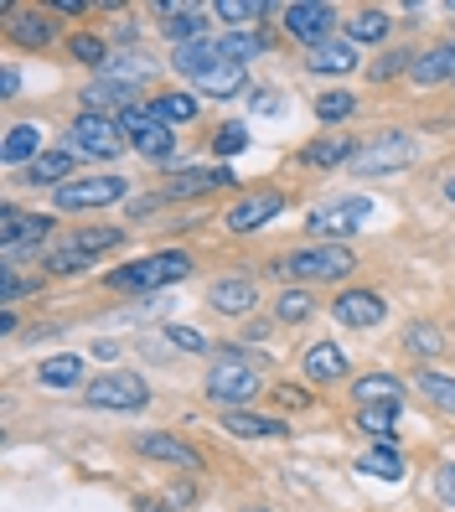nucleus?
Here are the masks:
<instances>
[{"instance_id":"nucleus-21","label":"nucleus","mask_w":455,"mask_h":512,"mask_svg":"<svg viewBox=\"0 0 455 512\" xmlns=\"http://www.w3.org/2000/svg\"><path fill=\"white\" fill-rule=\"evenodd\" d=\"M73 166H78V156H73V150H42V156L32 161V166H26V182H32V187H68L73 182Z\"/></svg>"},{"instance_id":"nucleus-47","label":"nucleus","mask_w":455,"mask_h":512,"mask_svg":"<svg viewBox=\"0 0 455 512\" xmlns=\"http://www.w3.org/2000/svg\"><path fill=\"white\" fill-rule=\"evenodd\" d=\"M414 63H419L414 52H383L378 63L368 68V78H373V83H383V78H399V73H414Z\"/></svg>"},{"instance_id":"nucleus-40","label":"nucleus","mask_w":455,"mask_h":512,"mask_svg":"<svg viewBox=\"0 0 455 512\" xmlns=\"http://www.w3.org/2000/svg\"><path fill=\"white\" fill-rule=\"evenodd\" d=\"M218 52H223V63L249 68L254 57L264 52V37H259V32H228V37H218Z\"/></svg>"},{"instance_id":"nucleus-33","label":"nucleus","mask_w":455,"mask_h":512,"mask_svg":"<svg viewBox=\"0 0 455 512\" xmlns=\"http://www.w3.org/2000/svg\"><path fill=\"white\" fill-rule=\"evenodd\" d=\"M357 471H362V476H378V481H404L399 445H368V450L357 456Z\"/></svg>"},{"instance_id":"nucleus-54","label":"nucleus","mask_w":455,"mask_h":512,"mask_svg":"<svg viewBox=\"0 0 455 512\" xmlns=\"http://www.w3.org/2000/svg\"><path fill=\"white\" fill-rule=\"evenodd\" d=\"M135 507H140V512H166V507H156V502H145V497H140Z\"/></svg>"},{"instance_id":"nucleus-56","label":"nucleus","mask_w":455,"mask_h":512,"mask_svg":"<svg viewBox=\"0 0 455 512\" xmlns=\"http://www.w3.org/2000/svg\"><path fill=\"white\" fill-rule=\"evenodd\" d=\"M249 512H269V507H249Z\"/></svg>"},{"instance_id":"nucleus-5","label":"nucleus","mask_w":455,"mask_h":512,"mask_svg":"<svg viewBox=\"0 0 455 512\" xmlns=\"http://www.w3.org/2000/svg\"><path fill=\"white\" fill-rule=\"evenodd\" d=\"M373 218V197H362V192H347V197H331L321 202L316 213L306 218V228L316 233V244H342V238L362 233Z\"/></svg>"},{"instance_id":"nucleus-18","label":"nucleus","mask_w":455,"mask_h":512,"mask_svg":"<svg viewBox=\"0 0 455 512\" xmlns=\"http://www.w3.org/2000/svg\"><path fill=\"white\" fill-rule=\"evenodd\" d=\"M223 430L238 440H285L290 425L275 414H259V409H223Z\"/></svg>"},{"instance_id":"nucleus-42","label":"nucleus","mask_w":455,"mask_h":512,"mask_svg":"<svg viewBox=\"0 0 455 512\" xmlns=\"http://www.w3.org/2000/svg\"><path fill=\"white\" fill-rule=\"evenodd\" d=\"M357 114V99L347 94V88H326V94L316 99V119L321 125H337V119H352Z\"/></svg>"},{"instance_id":"nucleus-22","label":"nucleus","mask_w":455,"mask_h":512,"mask_svg":"<svg viewBox=\"0 0 455 512\" xmlns=\"http://www.w3.org/2000/svg\"><path fill=\"white\" fill-rule=\"evenodd\" d=\"M362 150V140H347V135H326L316 145L300 150V166H311V171H331V166H352V156Z\"/></svg>"},{"instance_id":"nucleus-25","label":"nucleus","mask_w":455,"mask_h":512,"mask_svg":"<svg viewBox=\"0 0 455 512\" xmlns=\"http://www.w3.org/2000/svg\"><path fill=\"white\" fill-rule=\"evenodd\" d=\"M197 94L207 99H238L249 88V68H238V63H218V68H207L202 78H192Z\"/></svg>"},{"instance_id":"nucleus-26","label":"nucleus","mask_w":455,"mask_h":512,"mask_svg":"<svg viewBox=\"0 0 455 512\" xmlns=\"http://www.w3.org/2000/svg\"><path fill=\"white\" fill-rule=\"evenodd\" d=\"M414 394L430 404L435 414H445V419H455V378L450 373H435V368H419L414 373Z\"/></svg>"},{"instance_id":"nucleus-8","label":"nucleus","mask_w":455,"mask_h":512,"mask_svg":"<svg viewBox=\"0 0 455 512\" xmlns=\"http://www.w3.org/2000/svg\"><path fill=\"white\" fill-rule=\"evenodd\" d=\"M68 150H73V156H83V161H114L119 150H130V140H125V130H119V119L83 109L73 125H68Z\"/></svg>"},{"instance_id":"nucleus-2","label":"nucleus","mask_w":455,"mask_h":512,"mask_svg":"<svg viewBox=\"0 0 455 512\" xmlns=\"http://www.w3.org/2000/svg\"><path fill=\"white\" fill-rule=\"evenodd\" d=\"M275 269L295 285H337L357 269V254L347 244H306V249H290L275 259Z\"/></svg>"},{"instance_id":"nucleus-35","label":"nucleus","mask_w":455,"mask_h":512,"mask_svg":"<svg viewBox=\"0 0 455 512\" xmlns=\"http://www.w3.org/2000/svg\"><path fill=\"white\" fill-rule=\"evenodd\" d=\"M414 83H455V42H440V47H430V52H424L419 57V63H414V73H409Z\"/></svg>"},{"instance_id":"nucleus-48","label":"nucleus","mask_w":455,"mask_h":512,"mask_svg":"<svg viewBox=\"0 0 455 512\" xmlns=\"http://www.w3.org/2000/svg\"><path fill=\"white\" fill-rule=\"evenodd\" d=\"M161 337H166L171 347H181V352H197V357H202V352H212V347H207V337H202L197 326H176V321H171V326H161Z\"/></svg>"},{"instance_id":"nucleus-51","label":"nucleus","mask_w":455,"mask_h":512,"mask_svg":"<svg viewBox=\"0 0 455 512\" xmlns=\"http://www.w3.org/2000/svg\"><path fill=\"white\" fill-rule=\"evenodd\" d=\"M21 94V73H16V63H6L0 68V99H16Z\"/></svg>"},{"instance_id":"nucleus-55","label":"nucleus","mask_w":455,"mask_h":512,"mask_svg":"<svg viewBox=\"0 0 455 512\" xmlns=\"http://www.w3.org/2000/svg\"><path fill=\"white\" fill-rule=\"evenodd\" d=\"M445 197H450V202H455V171H450V176H445Z\"/></svg>"},{"instance_id":"nucleus-49","label":"nucleus","mask_w":455,"mask_h":512,"mask_svg":"<svg viewBox=\"0 0 455 512\" xmlns=\"http://www.w3.org/2000/svg\"><path fill=\"white\" fill-rule=\"evenodd\" d=\"M275 404H280V409H311V394H306L300 383H280V388H275Z\"/></svg>"},{"instance_id":"nucleus-41","label":"nucleus","mask_w":455,"mask_h":512,"mask_svg":"<svg viewBox=\"0 0 455 512\" xmlns=\"http://www.w3.org/2000/svg\"><path fill=\"white\" fill-rule=\"evenodd\" d=\"M47 275H83V269H94V254H83L78 244H63V249H47Z\"/></svg>"},{"instance_id":"nucleus-6","label":"nucleus","mask_w":455,"mask_h":512,"mask_svg":"<svg viewBox=\"0 0 455 512\" xmlns=\"http://www.w3.org/2000/svg\"><path fill=\"white\" fill-rule=\"evenodd\" d=\"M52 238V218L47 213H21L16 202L0 207V259L16 264V259H37V249H47Z\"/></svg>"},{"instance_id":"nucleus-38","label":"nucleus","mask_w":455,"mask_h":512,"mask_svg":"<svg viewBox=\"0 0 455 512\" xmlns=\"http://www.w3.org/2000/svg\"><path fill=\"white\" fill-rule=\"evenodd\" d=\"M388 26H393V21H388V11L362 6V11L347 21V42H352V47H357V42H368V47H373V42H383V37H388Z\"/></svg>"},{"instance_id":"nucleus-46","label":"nucleus","mask_w":455,"mask_h":512,"mask_svg":"<svg viewBox=\"0 0 455 512\" xmlns=\"http://www.w3.org/2000/svg\"><path fill=\"white\" fill-rule=\"evenodd\" d=\"M212 150H218V156H238V150H249V125H244V119H228V125H218V135H212Z\"/></svg>"},{"instance_id":"nucleus-13","label":"nucleus","mask_w":455,"mask_h":512,"mask_svg":"<svg viewBox=\"0 0 455 512\" xmlns=\"http://www.w3.org/2000/svg\"><path fill=\"white\" fill-rule=\"evenodd\" d=\"M135 450L145 461H161V466H176V471H202V450L187 445L181 435H161V430H140L135 435Z\"/></svg>"},{"instance_id":"nucleus-10","label":"nucleus","mask_w":455,"mask_h":512,"mask_svg":"<svg viewBox=\"0 0 455 512\" xmlns=\"http://www.w3.org/2000/svg\"><path fill=\"white\" fill-rule=\"evenodd\" d=\"M414 161H419V140L404 130H388L378 140H362V150L352 156V171L357 176H388V171H409Z\"/></svg>"},{"instance_id":"nucleus-43","label":"nucleus","mask_w":455,"mask_h":512,"mask_svg":"<svg viewBox=\"0 0 455 512\" xmlns=\"http://www.w3.org/2000/svg\"><path fill=\"white\" fill-rule=\"evenodd\" d=\"M21 295H37V275H16V264H0V306H16Z\"/></svg>"},{"instance_id":"nucleus-53","label":"nucleus","mask_w":455,"mask_h":512,"mask_svg":"<svg viewBox=\"0 0 455 512\" xmlns=\"http://www.w3.org/2000/svg\"><path fill=\"white\" fill-rule=\"evenodd\" d=\"M52 11H57V16H83L88 6H83V0H57V6H52Z\"/></svg>"},{"instance_id":"nucleus-36","label":"nucleus","mask_w":455,"mask_h":512,"mask_svg":"<svg viewBox=\"0 0 455 512\" xmlns=\"http://www.w3.org/2000/svg\"><path fill=\"white\" fill-rule=\"evenodd\" d=\"M156 73V63H150L145 52H109V63L99 68V78H114V83H140V78H150Z\"/></svg>"},{"instance_id":"nucleus-23","label":"nucleus","mask_w":455,"mask_h":512,"mask_svg":"<svg viewBox=\"0 0 455 512\" xmlns=\"http://www.w3.org/2000/svg\"><path fill=\"white\" fill-rule=\"evenodd\" d=\"M37 383L52 388V394H73V388L83 383V357H78V352L42 357V363H37Z\"/></svg>"},{"instance_id":"nucleus-50","label":"nucleus","mask_w":455,"mask_h":512,"mask_svg":"<svg viewBox=\"0 0 455 512\" xmlns=\"http://www.w3.org/2000/svg\"><path fill=\"white\" fill-rule=\"evenodd\" d=\"M435 497H440L445 507H455V461L435 471Z\"/></svg>"},{"instance_id":"nucleus-37","label":"nucleus","mask_w":455,"mask_h":512,"mask_svg":"<svg viewBox=\"0 0 455 512\" xmlns=\"http://www.w3.org/2000/svg\"><path fill=\"white\" fill-rule=\"evenodd\" d=\"M311 316H316V295L306 285L280 290V300H275V321L280 326H300V321H311Z\"/></svg>"},{"instance_id":"nucleus-14","label":"nucleus","mask_w":455,"mask_h":512,"mask_svg":"<svg viewBox=\"0 0 455 512\" xmlns=\"http://www.w3.org/2000/svg\"><path fill=\"white\" fill-rule=\"evenodd\" d=\"M285 207H290L285 192H249L244 202L228 207V233H259L264 223H275Z\"/></svg>"},{"instance_id":"nucleus-34","label":"nucleus","mask_w":455,"mask_h":512,"mask_svg":"<svg viewBox=\"0 0 455 512\" xmlns=\"http://www.w3.org/2000/svg\"><path fill=\"white\" fill-rule=\"evenodd\" d=\"M275 11H285V6H275V0H218V6H212V16H223L233 32H249V21L275 16Z\"/></svg>"},{"instance_id":"nucleus-28","label":"nucleus","mask_w":455,"mask_h":512,"mask_svg":"<svg viewBox=\"0 0 455 512\" xmlns=\"http://www.w3.org/2000/svg\"><path fill=\"white\" fill-rule=\"evenodd\" d=\"M42 156V130L37 125H11L6 140H0V161L6 166H32Z\"/></svg>"},{"instance_id":"nucleus-31","label":"nucleus","mask_w":455,"mask_h":512,"mask_svg":"<svg viewBox=\"0 0 455 512\" xmlns=\"http://www.w3.org/2000/svg\"><path fill=\"white\" fill-rule=\"evenodd\" d=\"M150 109H156L161 125H192V119L202 114V104L187 94V88H166V94L150 99Z\"/></svg>"},{"instance_id":"nucleus-7","label":"nucleus","mask_w":455,"mask_h":512,"mask_svg":"<svg viewBox=\"0 0 455 512\" xmlns=\"http://www.w3.org/2000/svg\"><path fill=\"white\" fill-rule=\"evenodd\" d=\"M119 130H125L130 150H140L150 166H171L176 161V135H171V125H161L150 104H130L125 114H119Z\"/></svg>"},{"instance_id":"nucleus-4","label":"nucleus","mask_w":455,"mask_h":512,"mask_svg":"<svg viewBox=\"0 0 455 512\" xmlns=\"http://www.w3.org/2000/svg\"><path fill=\"white\" fill-rule=\"evenodd\" d=\"M83 404L104 414H140L150 404V383L135 368H109L104 378L83 383Z\"/></svg>"},{"instance_id":"nucleus-19","label":"nucleus","mask_w":455,"mask_h":512,"mask_svg":"<svg viewBox=\"0 0 455 512\" xmlns=\"http://www.w3.org/2000/svg\"><path fill=\"white\" fill-rule=\"evenodd\" d=\"M6 37L16 42V47H52L57 42V21H52V11H11V21H6Z\"/></svg>"},{"instance_id":"nucleus-16","label":"nucleus","mask_w":455,"mask_h":512,"mask_svg":"<svg viewBox=\"0 0 455 512\" xmlns=\"http://www.w3.org/2000/svg\"><path fill=\"white\" fill-rule=\"evenodd\" d=\"M156 21H161V32L176 42V47H187V42H207V11L202 6H176V0H161L156 6Z\"/></svg>"},{"instance_id":"nucleus-52","label":"nucleus","mask_w":455,"mask_h":512,"mask_svg":"<svg viewBox=\"0 0 455 512\" xmlns=\"http://www.w3.org/2000/svg\"><path fill=\"white\" fill-rule=\"evenodd\" d=\"M254 114H280V94H275V88H254Z\"/></svg>"},{"instance_id":"nucleus-11","label":"nucleus","mask_w":455,"mask_h":512,"mask_svg":"<svg viewBox=\"0 0 455 512\" xmlns=\"http://www.w3.org/2000/svg\"><path fill=\"white\" fill-rule=\"evenodd\" d=\"M280 16H285V32L295 42H306V47L331 42V26H337V11H331L326 0H290Z\"/></svg>"},{"instance_id":"nucleus-20","label":"nucleus","mask_w":455,"mask_h":512,"mask_svg":"<svg viewBox=\"0 0 455 512\" xmlns=\"http://www.w3.org/2000/svg\"><path fill=\"white\" fill-rule=\"evenodd\" d=\"M404 394H409V388L393 378V373H362V378H352L357 409H368V404H393V409H404Z\"/></svg>"},{"instance_id":"nucleus-29","label":"nucleus","mask_w":455,"mask_h":512,"mask_svg":"<svg viewBox=\"0 0 455 512\" xmlns=\"http://www.w3.org/2000/svg\"><path fill=\"white\" fill-rule=\"evenodd\" d=\"M83 104H88V114H104V109L125 114L135 104V88L130 83H114V78H94V83L83 88Z\"/></svg>"},{"instance_id":"nucleus-17","label":"nucleus","mask_w":455,"mask_h":512,"mask_svg":"<svg viewBox=\"0 0 455 512\" xmlns=\"http://www.w3.org/2000/svg\"><path fill=\"white\" fill-rule=\"evenodd\" d=\"M218 187H238V176L228 166H187V171H171L166 197H207Z\"/></svg>"},{"instance_id":"nucleus-15","label":"nucleus","mask_w":455,"mask_h":512,"mask_svg":"<svg viewBox=\"0 0 455 512\" xmlns=\"http://www.w3.org/2000/svg\"><path fill=\"white\" fill-rule=\"evenodd\" d=\"M207 306L218 316H228V321H238V316H249L259 306V285L249 275H223V280L207 285Z\"/></svg>"},{"instance_id":"nucleus-24","label":"nucleus","mask_w":455,"mask_h":512,"mask_svg":"<svg viewBox=\"0 0 455 512\" xmlns=\"http://www.w3.org/2000/svg\"><path fill=\"white\" fill-rule=\"evenodd\" d=\"M300 363H306V378L311 383H342L347 378V352L337 342H311Z\"/></svg>"},{"instance_id":"nucleus-9","label":"nucleus","mask_w":455,"mask_h":512,"mask_svg":"<svg viewBox=\"0 0 455 512\" xmlns=\"http://www.w3.org/2000/svg\"><path fill=\"white\" fill-rule=\"evenodd\" d=\"M130 197V182L125 176H73L68 187H57L52 202H57V213H99V207H114V202H125Z\"/></svg>"},{"instance_id":"nucleus-27","label":"nucleus","mask_w":455,"mask_h":512,"mask_svg":"<svg viewBox=\"0 0 455 512\" xmlns=\"http://www.w3.org/2000/svg\"><path fill=\"white\" fill-rule=\"evenodd\" d=\"M306 68L311 73H321V78H342V73H352L357 68V47L352 42H321V47H311V57H306Z\"/></svg>"},{"instance_id":"nucleus-12","label":"nucleus","mask_w":455,"mask_h":512,"mask_svg":"<svg viewBox=\"0 0 455 512\" xmlns=\"http://www.w3.org/2000/svg\"><path fill=\"white\" fill-rule=\"evenodd\" d=\"M331 321L347 326V331H373L388 321V300L378 290H342L331 300Z\"/></svg>"},{"instance_id":"nucleus-39","label":"nucleus","mask_w":455,"mask_h":512,"mask_svg":"<svg viewBox=\"0 0 455 512\" xmlns=\"http://www.w3.org/2000/svg\"><path fill=\"white\" fill-rule=\"evenodd\" d=\"M404 352H414V357H440V352H445V331L430 326V321H409V326H404Z\"/></svg>"},{"instance_id":"nucleus-32","label":"nucleus","mask_w":455,"mask_h":512,"mask_svg":"<svg viewBox=\"0 0 455 512\" xmlns=\"http://www.w3.org/2000/svg\"><path fill=\"white\" fill-rule=\"evenodd\" d=\"M399 409L393 404H368V409H357V430L362 435H373V445H399Z\"/></svg>"},{"instance_id":"nucleus-30","label":"nucleus","mask_w":455,"mask_h":512,"mask_svg":"<svg viewBox=\"0 0 455 512\" xmlns=\"http://www.w3.org/2000/svg\"><path fill=\"white\" fill-rule=\"evenodd\" d=\"M223 63V52H218V42H187V47H176L171 52V68L181 73V78H202L207 68H218Z\"/></svg>"},{"instance_id":"nucleus-45","label":"nucleus","mask_w":455,"mask_h":512,"mask_svg":"<svg viewBox=\"0 0 455 512\" xmlns=\"http://www.w3.org/2000/svg\"><path fill=\"white\" fill-rule=\"evenodd\" d=\"M73 244H78L83 254H104V249H119V244H125V228H78Z\"/></svg>"},{"instance_id":"nucleus-3","label":"nucleus","mask_w":455,"mask_h":512,"mask_svg":"<svg viewBox=\"0 0 455 512\" xmlns=\"http://www.w3.org/2000/svg\"><path fill=\"white\" fill-rule=\"evenodd\" d=\"M187 275H192V254L187 249H161V254H145L125 269H114V275H104V285L119 290V295H140V290H166Z\"/></svg>"},{"instance_id":"nucleus-44","label":"nucleus","mask_w":455,"mask_h":512,"mask_svg":"<svg viewBox=\"0 0 455 512\" xmlns=\"http://www.w3.org/2000/svg\"><path fill=\"white\" fill-rule=\"evenodd\" d=\"M68 52H73V63H88L94 73L109 63V47H104V37H94V32H78V37L68 42Z\"/></svg>"},{"instance_id":"nucleus-1","label":"nucleus","mask_w":455,"mask_h":512,"mask_svg":"<svg viewBox=\"0 0 455 512\" xmlns=\"http://www.w3.org/2000/svg\"><path fill=\"white\" fill-rule=\"evenodd\" d=\"M202 399L223 404V409H254L259 399V357H249L244 347H218L212 368L202 378Z\"/></svg>"}]
</instances>
